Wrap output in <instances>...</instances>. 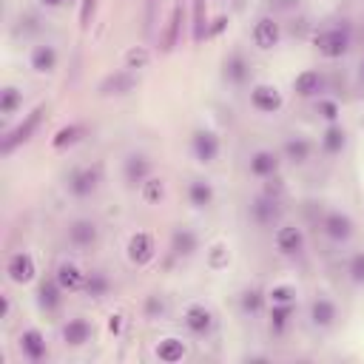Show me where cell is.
I'll return each mask as SVG.
<instances>
[{
    "label": "cell",
    "instance_id": "cell-40",
    "mask_svg": "<svg viewBox=\"0 0 364 364\" xmlns=\"http://www.w3.org/2000/svg\"><path fill=\"white\" fill-rule=\"evenodd\" d=\"M347 273H350V279H353L356 284H364V253H356V256L350 259Z\"/></svg>",
    "mask_w": 364,
    "mask_h": 364
},
{
    "label": "cell",
    "instance_id": "cell-26",
    "mask_svg": "<svg viewBox=\"0 0 364 364\" xmlns=\"http://www.w3.org/2000/svg\"><path fill=\"white\" fill-rule=\"evenodd\" d=\"M294 89H296L299 97H313V94H319V92H322V77H319V71H313V68L302 71V75L296 77V83H294Z\"/></svg>",
    "mask_w": 364,
    "mask_h": 364
},
{
    "label": "cell",
    "instance_id": "cell-8",
    "mask_svg": "<svg viewBox=\"0 0 364 364\" xmlns=\"http://www.w3.org/2000/svg\"><path fill=\"white\" fill-rule=\"evenodd\" d=\"M134 86H137V77L131 71H114V75H108L100 83V94L103 97H123V94L134 92Z\"/></svg>",
    "mask_w": 364,
    "mask_h": 364
},
{
    "label": "cell",
    "instance_id": "cell-39",
    "mask_svg": "<svg viewBox=\"0 0 364 364\" xmlns=\"http://www.w3.org/2000/svg\"><path fill=\"white\" fill-rule=\"evenodd\" d=\"M149 60H151V54L145 51L142 46H134V49L125 51V68H145Z\"/></svg>",
    "mask_w": 364,
    "mask_h": 364
},
{
    "label": "cell",
    "instance_id": "cell-44",
    "mask_svg": "<svg viewBox=\"0 0 364 364\" xmlns=\"http://www.w3.org/2000/svg\"><path fill=\"white\" fill-rule=\"evenodd\" d=\"M319 114H322L325 120L336 123V120H339V106H336L333 100H322V103H319Z\"/></svg>",
    "mask_w": 364,
    "mask_h": 364
},
{
    "label": "cell",
    "instance_id": "cell-30",
    "mask_svg": "<svg viewBox=\"0 0 364 364\" xmlns=\"http://www.w3.org/2000/svg\"><path fill=\"white\" fill-rule=\"evenodd\" d=\"M86 294L92 296V299H103L108 290H111V282H108V276L106 273H100V270H94V273H89L86 276Z\"/></svg>",
    "mask_w": 364,
    "mask_h": 364
},
{
    "label": "cell",
    "instance_id": "cell-18",
    "mask_svg": "<svg viewBox=\"0 0 364 364\" xmlns=\"http://www.w3.org/2000/svg\"><path fill=\"white\" fill-rule=\"evenodd\" d=\"M251 216L259 222V225H273L276 220H279V202H276V196H259L253 205H251Z\"/></svg>",
    "mask_w": 364,
    "mask_h": 364
},
{
    "label": "cell",
    "instance_id": "cell-25",
    "mask_svg": "<svg viewBox=\"0 0 364 364\" xmlns=\"http://www.w3.org/2000/svg\"><path fill=\"white\" fill-rule=\"evenodd\" d=\"M284 157H287L290 163H296V165L308 163V160H310V142H308L305 137H290V139L284 142Z\"/></svg>",
    "mask_w": 364,
    "mask_h": 364
},
{
    "label": "cell",
    "instance_id": "cell-27",
    "mask_svg": "<svg viewBox=\"0 0 364 364\" xmlns=\"http://www.w3.org/2000/svg\"><path fill=\"white\" fill-rule=\"evenodd\" d=\"M248 75H251V68H248V63H245V57L242 54H231L228 60H225V80L228 83H245L248 80Z\"/></svg>",
    "mask_w": 364,
    "mask_h": 364
},
{
    "label": "cell",
    "instance_id": "cell-1",
    "mask_svg": "<svg viewBox=\"0 0 364 364\" xmlns=\"http://www.w3.org/2000/svg\"><path fill=\"white\" fill-rule=\"evenodd\" d=\"M43 114H46V106H37L15 131H9L6 137H4V142H0V151L4 154H12L18 145H23V142H29L32 137H34V131H37V125H40V120H43Z\"/></svg>",
    "mask_w": 364,
    "mask_h": 364
},
{
    "label": "cell",
    "instance_id": "cell-45",
    "mask_svg": "<svg viewBox=\"0 0 364 364\" xmlns=\"http://www.w3.org/2000/svg\"><path fill=\"white\" fill-rule=\"evenodd\" d=\"M225 26H228V18H216V20L208 26V37H216V34H220Z\"/></svg>",
    "mask_w": 364,
    "mask_h": 364
},
{
    "label": "cell",
    "instance_id": "cell-4",
    "mask_svg": "<svg viewBox=\"0 0 364 364\" xmlns=\"http://www.w3.org/2000/svg\"><path fill=\"white\" fill-rule=\"evenodd\" d=\"M191 149H194V157L199 163H213L216 154H220V137L211 128H196L191 137Z\"/></svg>",
    "mask_w": 364,
    "mask_h": 364
},
{
    "label": "cell",
    "instance_id": "cell-36",
    "mask_svg": "<svg viewBox=\"0 0 364 364\" xmlns=\"http://www.w3.org/2000/svg\"><path fill=\"white\" fill-rule=\"evenodd\" d=\"M142 196H145V202L157 205V202L165 196V185H163V180H154V177L145 180V182H142Z\"/></svg>",
    "mask_w": 364,
    "mask_h": 364
},
{
    "label": "cell",
    "instance_id": "cell-21",
    "mask_svg": "<svg viewBox=\"0 0 364 364\" xmlns=\"http://www.w3.org/2000/svg\"><path fill=\"white\" fill-rule=\"evenodd\" d=\"M20 350H23V353H26V358H32V361L46 358V353H49L46 339H43V333H40V330H26V333L20 336Z\"/></svg>",
    "mask_w": 364,
    "mask_h": 364
},
{
    "label": "cell",
    "instance_id": "cell-3",
    "mask_svg": "<svg viewBox=\"0 0 364 364\" xmlns=\"http://www.w3.org/2000/svg\"><path fill=\"white\" fill-rule=\"evenodd\" d=\"M313 43H316L319 54H325V57L336 60V57L347 54V49H350V32H347V29H327V32L316 34V40H313Z\"/></svg>",
    "mask_w": 364,
    "mask_h": 364
},
{
    "label": "cell",
    "instance_id": "cell-10",
    "mask_svg": "<svg viewBox=\"0 0 364 364\" xmlns=\"http://www.w3.org/2000/svg\"><path fill=\"white\" fill-rule=\"evenodd\" d=\"M251 103H253V108L256 111H265V114H273V111H279L282 108V94H279V89L276 86H256L253 92H251Z\"/></svg>",
    "mask_w": 364,
    "mask_h": 364
},
{
    "label": "cell",
    "instance_id": "cell-28",
    "mask_svg": "<svg viewBox=\"0 0 364 364\" xmlns=\"http://www.w3.org/2000/svg\"><path fill=\"white\" fill-rule=\"evenodd\" d=\"M157 358L165 361V364H174V361H182L185 358V344L180 339H163L157 344Z\"/></svg>",
    "mask_w": 364,
    "mask_h": 364
},
{
    "label": "cell",
    "instance_id": "cell-46",
    "mask_svg": "<svg viewBox=\"0 0 364 364\" xmlns=\"http://www.w3.org/2000/svg\"><path fill=\"white\" fill-rule=\"evenodd\" d=\"M108 330H111L114 336L123 333V316H120V313H111V316H108Z\"/></svg>",
    "mask_w": 364,
    "mask_h": 364
},
{
    "label": "cell",
    "instance_id": "cell-23",
    "mask_svg": "<svg viewBox=\"0 0 364 364\" xmlns=\"http://www.w3.org/2000/svg\"><path fill=\"white\" fill-rule=\"evenodd\" d=\"M279 171V157L273 151H256L251 157V174L256 177H273Z\"/></svg>",
    "mask_w": 364,
    "mask_h": 364
},
{
    "label": "cell",
    "instance_id": "cell-12",
    "mask_svg": "<svg viewBox=\"0 0 364 364\" xmlns=\"http://www.w3.org/2000/svg\"><path fill=\"white\" fill-rule=\"evenodd\" d=\"M185 327L191 333H196V336H205L213 327V313L205 305H188V310H185Z\"/></svg>",
    "mask_w": 364,
    "mask_h": 364
},
{
    "label": "cell",
    "instance_id": "cell-22",
    "mask_svg": "<svg viewBox=\"0 0 364 364\" xmlns=\"http://www.w3.org/2000/svg\"><path fill=\"white\" fill-rule=\"evenodd\" d=\"M32 68L40 71V75H51L57 68V51L54 46H34L32 49Z\"/></svg>",
    "mask_w": 364,
    "mask_h": 364
},
{
    "label": "cell",
    "instance_id": "cell-19",
    "mask_svg": "<svg viewBox=\"0 0 364 364\" xmlns=\"http://www.w3.org/2000/svg\"><path fill=\"white\" fill-rule=\"evenodd\" d=\"M60 294H63L60 282H57V279H46V282L40 284V290H37V305H40L46 313H51V310H57L60 302H63Z\"/></svg>",
    "mask_w": 364,
    "mask_h": 364
},
{
    "label": "cell",
    "instance_id": "cell-9",
    "mask_svg": "<svg viewBox=\"0 0 364 364\" xmlns=\"http://www.w3.org/2000/svg\"><path fill=\"white\" fill-rule=\"evenodd\" d=\"M6 273H9V279H12V282H18V284L32 282V279H34V273H37L32 253H26V251L15 253V256L9 259V265H6Z\"/></svg>",
    "mask_w": 364,
    "mask_h": 364
},
{
    "label": "cell",
    "instance_id": "cell-24",
    "mask_svg": "<svg viewBox=\"0 0 364 364\" xmlns=\"http://www.w3.org/2000/svg\"><path fill=\"white\" fill-rule=\"evenodd\" d=\"M310 322L316 327H330L336 322V305L330 299H316L310 305Z\"/></svg>",
    "mask_w": 364,
    "mask_h": 364
},
{
    "label": "cell",
    "instance_id": "cell-43",
    "mask_svg": "<svg viewBox=\"0 0 364 364\" xmlns=\"http://www.w3.org/2000/svg\"><path fill=\"white\" fill-rule=\"evenodd\" d=\"M228 265V251L222 245H213L211 248V268H225Z\"/></svg>",
    "mask_w": 364,
    "mask_h": 364
},
{
    "label": "cell",
    "instance_id": "cell-29",
    "mask_svg": "<svg viewBox=\"0 0 364 364\" xmlns=\"http://www.w3.org/2000/svg\"><path fill=\"white\" fill-rule=\"evenodd\" d=\"M188 199H191L194 208H208V205L213 202V188H211V182L194 180L191 188H188Z\"/></svg>",
    "mask_w": 364,
    "mask_h": 364
},
{
    "label": "cell",
    "instance_id": "cell-37",
    "mask_svg": "<svg viewBox=\"0 0 364 364\" xmlns=\"http://www.w3.org/2000/svg\"><path fill=\"white\" fill-rule=\"evenodd\" d=\"M262 305H265V294H262V290H256V287H251V290H245V294H242V310L245 313H259L262 310Z\"/></svg>",
    "mask_w": 364,
    "mask_h": 364
},
{
    "label": "cell",
    "instance_id": "cell-13",
    "mask_svg": "<svg viewBox=\"0 0 364 364\" xmlns=\"http://www.w3.org/2000/svg\"><path fill=\"white\" fill-rule=\"evenodd\" d=\"M276 248L284 256H294V253H299L305 248V234L299 228H294V225H284V228L276 231Z\"/></svg>",
    "mask_w": 364,
    "mask_h": 364
},
{
    "label": "cell",
    "instance_id": "cell-7",
    "mask_svg": "<svg viewBox=\"0 0 364 364\" xmlns=\"http://www.w3.org/2000/svg\"><path fill=\"white\" fill-rule=\"evenodd\" d=\"M154 251H157L154 248V237L145 234V231H139V234H134L128 239V259L134 265H149L154 259Z\"/></svg>",
    "mask_w": 364,
    "mask_h": 364
},
{
    "label": "cell",
    "instance_id": "cell-47",
    "mask_svg": "<svg viewBox=\"0 0 364 364\" xmlns=\"http://www.w3.org/2000/svg\"><path fill=\"white\" fill-rule=\"evenodd\" d=\"M40 4H43V6H51V9H54V6H63L65 0H40Z\"/></svg>",
    "mask_w": 364,
    "mask_h": 364
},
{
    "label": "cell",
    "instance_id": "cell-32",
    "mask_svg": "<svg viewBox=\"0 0 364 364\" xmlns=\"http://www.w3.org/2000/svg\"><path fill=\"white\" fill-rule=\"evenodd\" d=\"M83 134H86V128H83V125H65V128H60V131L54 134L51 145H54V149H68V145L80 142V139H83Z\"/></svg>",
    "mask_w": 364,
    "mask_h": 364
},
{
    "label": "cell",
    "instance_id": "cell-34",
    "mask_svg": "<svg viewBox=\"0 0 364 364\" xmlns=\"http://www.w3.org/2000/svg\"><path fill=\"white\" fill-rule=\"evenodd\" d=\"M290 316H294V305H273V310H270V330L273 333H284Z\"/></svg>",
    "mask_w": 364,
    "mask_h": 364
},
{
    "label": "cell",
    "instance_id": "cell-38",
    "mask_svg": "<svg viewBox=\"0 0 364 364\" xmlns=\"http://www.w3.org/2000/svg\"><path fill=\"white\" fill-rule=\"evenodd\" d=\"M268 299H270L273 305H294V299H296V287H290V284H276L270 294H268Z\"/></svg>",
    "mask_w": 364,
    "mask_h": 364
},
{
    "label": "cell",
    "instance_id": "cell-14",
    "mask_svg": "<svg viewBox=\"0 0 364 364\" xmlns=\"http://www.w3.org/2000/svg\"><path fill=\"white\" fill-rule=\"evenodd\" d=\"M199 251V239H196V234L191 231V228H177L174 234H171V253L174 256H194Z\"/></svg>",
    "mask_w": 364,
    "mask_h": 364
},
{
    "label": "cell",
    "instance_id": "cell-11",
    "mask_svg": "<svg viewBox=\"0 0 364 364\" xmlns=\"http://www.w3.org/2000/svg\"><path fill=\"white\" fill-rule=\"evenodd\" d=\"M86 276H89V273H83L75 262H60V268H57V273H54V279L60 282V287L68 290V294H75V290H83V287H86Z\"/></svg>",
    "mask_w": 364,
    "mask_h": 364
},
{
    "label": "cell",
    "instance_id": "cell-35",
    "mask_svg": "<svg viewBox=\"0 0 364 364\" xmlns=\"http://www.w3.org/2000/svg\"><path fill=\"white\" fill-rule=\"evenodd\" d=\"M20 106V92L15 86H6L0 92V114H15Z\"/></svg>",
    "mask_w": 364,
    "mask_h": 364
},
{
    "label": "cell",
    "instance_id": "cell-31",
    "mask_svg": "<svg viewBox=\"0 0 364 364\" xmlns=\"http://www.w3.org/2000/svg\"><path fill=\"white\" fill-rule=\"evenodd\" d=\"M344 142H347V134L341 125H330L322 137V145H325V151L327 154H341L344 151Z\"/></svg>",
    "mask_w": 364,
    "mask_h": 364
},
{
    "label": "cell",
    "instance_id": "cell-41",
    "mask_svg": "<svg viewBox=\"0 0 364 364\" xmlns=\"http://www.w3.org/2000/svg\"><path fill=\"white\" fill-rule=\"evenodd\" d=\"M163 313H165V302L160 296H149V299H145V316H149V319H160Z\"/></svg>",
    "mask_w": 364,
    "mask_h": 364
},
{
    "label": "cell",
    "instance_id": "cell-20",
    "mask_svg": "<svg viewBox=\"0 0 364 364\" xmlns=\"http://www.w3.org/2000/svg\"><path fill=\"white\" fill-rule=\"evenodd\" d=\"M92 339V325L86 319H71L65 327H63V341L68 347H80Z\"/></svg>",
    "mask_w": 364,
    "mask_h": 364
},
{
    "label": "cell",
    "instance_id": "cell-33",
    "mask_svg": "<svg viewBox=\"0 0 364 364\" xmlns=\"http://www.w3.org/2000/svg\"><path fill=\"white\" fill-rule=\"evenodd\" d=\"M208 37V9L205 0H194V40L202 43Z\"/></svg>",
    "mask_w": 364,
    "mask_h": 364
},
{
    "label": "cell",
    "instance_id": "cell-2",
    "mask_svg": "<svg viewBox=\"0 0 364 364\" xmlns=\"http://www.w3.org/2000/svg\"><path fill=\"white\" fill-rule=\"evenodd\" d=\"M103 180V165H89V168H77V171H71L68 177V191L75 194V196H92L97 191Z\"/></svg>",
    "mask_w": 364,
    "mask_h": 364
},
{
    "label": "cell",
    "instance_id": "cell-15",
    "mask_svg": "<svg viewBox=\"0 0 364 364\" xmlns=\"http://www.w3.org/2000/svg\"><path fill=\"white\" fill-rule=\"evenodd\" d=\"M97 237H100V231H97V225L92 220H77V222L68 225V239L75 242L77 248H92L97 242Z\"/></svg>",
    "mask_w": 364,
    "mask_h": 364
},
{
    "label": "cell",
    "instance_id": "cell-6",
    "mask_svg": "<svg viewBox=\"0 0 364 364\" xmlns=\"http://www.w3.org/2000/svg\"><path fill=\"white\" fill-rule=\"evenodd\" d=\"M151 171H154V163L145 157V154H131L128 160H125V165H123V174H125V182L131 185V188H137V185H142L145 180L151 177Z\"/></svg>",
    "mask_w": 364,
    "mask_h": 364
},
{
    "label": "cell",
    "instance_id": "cell-42",
    "mask_svg": "<svg viewBox=\"0 0 364 364\" xmlns=\"http://www.w3.org/2000/svg\"><path fill=\"white\" fill-rule=\"evenodd\" d=\"M94 9H97V0H83V6H80V26H83V29H89V26H92Z\"/></svg>",
    "mask_w": 364,
    "mask_h": 364
},
{
    "label": "cell",
    "instance_id": "cell-5",
    "mask_svg": "<svg viewBox=\"0 0 364 364\" xmlns=\"http://www.w3.org/2000/svg\"><path fill=\"white\" fill-rule=\"evenodd\" d=\"M322 228H325V234L333 239V242H347L350 237H353V220L347 213H341V211H330L327 216H325V222H322Z\"/></svg>",
    "mask_w": 364,
    "mask_h": 364
},
{
    "label": "cell",
    "instance_id": "cell-16",
    "mask_svg": "<svg viewBox=\"0 0 364 364\" xmlns=\"http://www.w3.org/2000/svg\"><path fill=\"white\" fill-rule=\"evenodd\" d=\"M180 32H182V4H177L165 20V32H163V40H160V49L163 51H174V46L180 43Z\"/></svg>",
    "mask_w": 364,
    "mask_h": 364
},
{
    "label": "cell",
    "instance_id": "cell-17",
    "mask_svg": "<svg viewBox=\"0 0 364 364\" xmlns=\"http://www.w3.org/2000/svg\"><path fill=\"white\" fill-rule=\"evenodd\" d=\"M279 37H282V29H279V23L276 20H270V18H262L256 26H253V43L259 46V49H273L276 43H279Z\"/></svg>",
    "mask_w": 364,
    "mask_h": 364
},
{
    "label": "cell",
    "instance_id": "cell-48",
    "mask_svg": "<svg viewBox=\"0 0 364 364\" xmlns=\"http://www.w3.org/2000/svg\"><path fill=\"white\" fill-rule=\"evenodd\" d=\"M361 75H364V65H361Z\"/></svg>",
    "mask_w": 364,
    "mask_h": 364
}]
</instances>
